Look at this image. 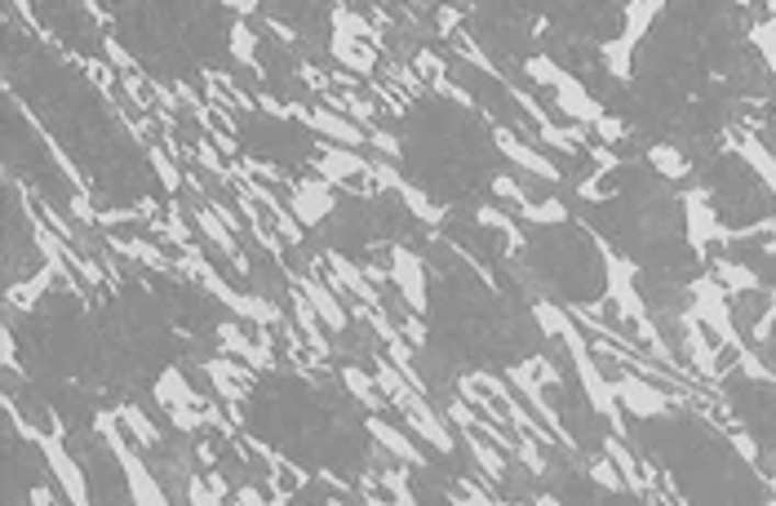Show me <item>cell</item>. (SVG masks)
Segmentation results:
<instances>
[{"mask_svg": "<svg viewBox=\"0 0 776 506\" xmlns=\"http://www.w3.org/2000/svg\"><path fill=\"white\" fill-rule=\"evenodd\" d=\"M289 210H293V218L306 227V232H315V227H324L333 214H338V187H328L324 178H297L293 187H289Z\"/></svg>", "mask_w": 776, "mask_h": 506, "instance_id": "obj_1", "label": "cell"}, {"mask_svg": "<svg viewBox=\"0 0 776 506\" xmlns=\"http://www.w3.org/2000/svg\"><path fill=\"white\" fill-rule=\"evenodd\" d=\"M493 143L506 151V160L515 165V169H524L532 182H546V187H554V182H560L564 178V169L560 165H554L550 156H541L528 138H519L515 130H506V125H493Z\"/></svg>", "mask_w": 776, "mask_h": 506, "instance_id": "obj_2", "label": "cell"}, {"mask_svg": "<svg viewBox=\"0 0 776 506\" xmlns=\"http://www.w3.org/2000/svg\"><path fill=\"white\" fill-rule=\"evenodd\" d=\"M391 280H395L408 312H426V276H421V258L417 254L395 249L391 254Z\"/></svg>", "mask_w": 776, "mask_h": 506, "instance_id": "obj_3", "label": "cell"}, {"mask_svg": "<svg viewBox=\"0 0 776 506\" xmlns=\"http://www.w3.org/2000/svg\"><path fill=\"white\" fill-rule=\"evenodd\" d=\"M156 404L160 409H204L209 404V391H195L187 382V373L178 364H169L160 378H156Z\"/></svg>", "mask_w": 776, "mask_h": 506, "instance_id": "obj_4", "label": "cell"}, {"mask_svg": "<svg viewBox=\"0 0 776 506\" xmlns=\"http://www.w3.org/2000/svg\"><path fill=\"white\" fill-rule=\"evenodd\" d=\"M116 418H121V427H125V436L134 440V449H143V453H151V449H160L165 445V431L147 418V409L143 404H134V400H125V404H116Z\"/></svg>", "mask_w": 776, "mask_h": 506, "instance_id": "obj_5", "label": "cell"}, {"mask_svg": "<svg viewBox=\"0 0 776 506\" xmlns=\"http://www.w3.org/2000/svg\"><path fill=\"white\" fill-rule=\"evenodd\" d=\"M369 436H373L386 453H395V458H400V466H413V471H417V466H426V449H421V445H413L400 427H391V423H382V418H369Z\"/></svg>", "mask_w": 776, "mask_h": 506, "instance_id": "obj_6", "label": "cell"}, {"mask_svg": "<svg viewBox=\"0 0 776 506\" xmlns=\"http://www.w3.org/2000/svg\"><path fill=\"white\" fill-rule=\"evenodd\" d=\"M342 386L364 404L373 418H378V409H386V404H391V400H382V386L373 382V369H360V364H351V360L342 364Z\"/></svg>", "mask_w": 776, "mask_h": 506, "instance_id": "obj_7", "label": "cell"}, {"mask_svg": "<svg viewBox=\"0 0 776 506\" xmlns=\"http://www.w3.org/2000/svg\"><path fill=\"white\" fill-rule=\"evenodd\" d=\"M515 218H524L532 227H564L569 210H564V200H524V210H515Z\"/></svg>", "mask_w": 776, "mask_h": 506, "instance_id": "obj_8", "label": "cell"}, {"mask_svg": "<svg viewBox=\"0 0 776 506\" xmlns=\"http://www.w3.org/2000/svg\"><path fill=\"white\" fill-rule=\"evenodd\" d=\"M648 165H652L661 178H688V156H684L679 147H665V143L648 147Z\"/></svg>", "mask_w": 776, "mask_h": 506, "instance_id": "obj_9", "label": "cell"}, {"mask_svg": "<svg viewBox=\"0 0 776 506\" xmlns=\"http://www.w3.org/2000/svg\"><path fill=\"white\" fill-rule=\"evenodd\" d=\"M750 45L758 49V58H763V67L767 71H776V14H767L754 32H750Z\"/></svg>", "mask_w": 776, "mask_h": 506, "instance_id": "obj_10", "label": "cell"}, {"mask_svg": "<svg viewBox=\"0 0 776 506\" xmlns=\"http://www.w3.org/2000/svg\"><path fill=\"white\" fill-rule=\"evenodd\" d=\"M187 506H227V497H217V493L204 484V475H191V484H187Z\"/></svg>", "mask_w": 776, "mask_h": 506, "instance_id": "obj_11", "label": "cell"}, {"mask_svg": "<svg viewBox=\"0 0 776 506\" xmlns=\"http://www.w3.org/2000/svg\"><path fill=\"white\" fill-rule=\"evenodd\" d=\"M591 475H595V480H599L604 488H612V493H621V488H626V480L617 475L612 458H604V453H599V458H591Z\"/></svg>", "mask_w": 776, "mask_h": 506, "instance_id": "obj_12", "label": "cell"}, {"mask_svg": "<svg viewBox=\"0 0 776 506\" xmlns=\"http://www.w3.org/2000/svg\"><path fill=\"white\" fill-rule=\"evenodd\" d=\"M400 329H404V338H408V347H413V351H421V347H426V329H421L417 312H404V316H400Z\"/></svg>", "mask_w": 776, "mask_h": 506, "instance_id": "obj_13", "label": "cell"}, {"mask_svg": "<svg viewBox=\"0 0 776 506\" xmlns=\"http://www.w3.org/2000/svg\"><path fill=\"white\" fill-rule=\"evenodd\" d=\"M537 506H560V497H550V493H541V497H537Z\"/></svg>", "mask_w": 776, "mask_h": 506, "instance_id": "obj_14", "label": "cell"}]
</instances>
